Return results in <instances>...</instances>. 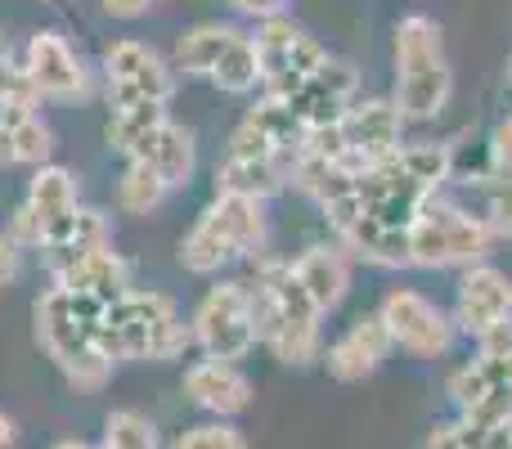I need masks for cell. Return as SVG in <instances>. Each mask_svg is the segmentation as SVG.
<instances>
[{"label":"cell","instance_id":"obj_37","mask_svg":"<svg viewBox=\"0 0 512 449\" xmlns=\"http://www.w3.org/2000/svg\"><path fill=\"white\" fill-rule=\"evenodd\" d=\"M18 445V427H14V418L0 409V449H14Z\"/></svg>","mask_w":512,"mask_h":449},{"label":"cell","instance_id":"obj_31","mask_svg":"<svg viewBox=\"0 0 512 449\" xmlns=\"http://www.w3.org/2000/svg\"><path fill=\"white\" fill-rule=\"evenodd\" d=\"M171 449H248V441H243V432L234 423H203L180 432Z\"/></svg>","mask_w":512,"mask_h":449},{"label":"cell","instance_id":"obj_33","mask_svg":"<svg viewBox=\"0 0 512 449\" xmlns=\"http://www.w3.org/2000/svg\"><path fill=\"white\" fill-rule=\"evenodd\" d=\"M292 0H230L234 14L252 18V23H270V18H288Z\"/></svg>","mask_w":512,"mask_h":449},{"label":"cell","instance_id":"obj_12","mask_svg":"<svg viewBox=\"0 0 512 449\" xmlns=\"http://www.w3.org/2000/svg\"><path fill=\"white\" fill-rule=\"evenodd\" d=\"M77 207H81L77 176H72L68 167H54V162H45V167H36L32 180H27V198H23V207L14 212L9 238H14L18 247H41L45 229L59 225L63 216H72Z\"/></svg>","mask_w":512,"mask_h":449},{"label":"cell","instance_id":"obj_27","mask_svg":"<svg viewBox=\"0 0 512 449\" xmlns=\"http://www.w3.org/2000/svg\"><path fill=\"white\" fill-rule=\"evenodd\" d=\"M167 122V104H131V108H113V117H108V144H113L122 158H135L140 153V144L149 140L158 126Z\"/></svg>","mask_w":512,"mask_h":449},{"label":"cell","instance_id":"obj_22","mask_svg":"<svg viewBox=\"0 0 512 449\" xmlns=\"http://www.w3.org/2000/svg\"><path fill=\"white\" fill-rule=\"evenodd\" d=\"M54 131L36 108H0V167H45Z\"/></svg>","mask_w":512,"mask_h":449},{"label":"cell","instance_id":"obj_16","mask_svg":"<svg viewBox=\"0 0 512 449\" xmlns=\"http://www.w3.org/2000/svg\"><path fill=\"white\" fill-rule=\"evenodd\" d=\"M355 90H360V77H355L351 63L342 59H328L319 72H310L306 81H301L297 90H292L283 104L297 113V122L310 131H319V126H333L346 117V108L355 104Z\"/></svg>","mask_w":512,"mask_h":449},{"label":"cell","instance_id":"obj_41","mask_svg":"<svg viewBox=\"0 0 512 449\" xmlns=\"http://www.w3.org/2000/svg\"><path fill=\"white\" fill-rule=\"evenodd\" d=\"M95 449H108V445H95Z\"/></svg>","mask_w":512,"mask_h":449},{"label":"cell","instance_id":"obj_20","mask_svg":"<svg viewBox=\"0 0 512 449\" xmlns=\"http://www.w3.org/2000/svg\"><path fill=\"white\" fill-rule=\"evenodd\" d=\"M292 162L297 153H274V158H225L216 167V194H234V198H274L279 189L292 185Z\"/></svg>","mask_w":512,"mask_h":449},{"label":"cell","instance_id":"obj_32","mask_svg":"<svg viewBox=\"0 0 512 449\" xmlns=\"http://www.w3.org/2000/svg\"><path fill=\"white\" fill-rule=\"evenodd\" d=\"M41 99H36V86L32 77L23 72V63H14L5 54L0 59V108H36Z\"/></svg>","mask_w":512,"mask_h":449},{"label":"cell","instance_id":"obj_19","mask_svg":"<svg viewBox=\"0 0 512 449\" xmlns=\"http://www.w3.org/2000/svg\"><path fill=\"white\" fill-rule=\"evenodd\" d=\"M288 270H292V279L306 288V297L319 306V315H333L346 301V292H351V256L337 243L306 247L297 261H288Z\"/></svg>","mask_w":512,"mask_h":449},{"label":"cell","instance_id":"obj_26","mask_svg":"<svg viewBox=\"0 0 512 449\" xmlns=\"http://www.w3.org/2000/svg\"><path fill=\"white\" fill-rule=\"evenodd\" d=\"M212 81L221 95H252L261 90V59H256V45H252V32H239L230 41V50L221 54V63L212 68Z\"/></svg>","mask_w":512,"mask_h":449},{"label":"cell","instance_id":"obj_10","mask_svg":"<svg viewBox=\"0 0 512 449\" xmlns=\"http://www.w3.org/2000/svg\"><path fill=\"white\" fill-rule=\"evenodd\" d=\"M104 86H108V108L171 104V95H176V68L153 45L122 36V41H113L104 50Z\"/></svg>","mask_w":512,"mask_h":449},{"label":"cell","instance_id":"obj_38","mask_svg":"<svg viewBox=\"0 0 512 449\" xmlns=\"http://www.w3.org/2000/svg\"><path fill=\"white\" fill-rule=\"evenodd\" d=\"M50 449H95V445H86V441H54Z\"/></svg>","mask_w":512,"mask_h":449},{"label":"cell","instance_id":"obj_18","mask_svg":"<svg viewBox=\"0 0 512 449\" xmlns=\"http://www.w3.org/2000/svg\"><path fill=\"white\" fill-rule=\"evenodd\" d=\"M185 396L198 409H207L216 423H230L234 414H243L252 405V382L239 364L203 355V360H194L185 369Z\"/></svg>","mask_w":512,"mask_h":449},{"label":"cell","instance_id":"obj_35","mask_svg":"<svg viewBox=\"0 0 512 449\" xmlns=\"http://www.w3.org/2000/svg\"><path fill=\"white\" fill-rule=\"evenodd\" d=\"M99 5H104L108 18H122V23H131V18H144V14H149L158 0H99Z\"/></svg>","mask_w":512,"mask_h":449},{"label":"cell","instance_id":"obj_14","mask_svg":"<svg viewBox=\"0 0 512 449\" xmlns=\"http://www.w3.org/2000/svg\"><path fill=\"white\" fill-rule=\"evenodd\" d=\"M23 72L32 77L36 99H54V104H72V99L90 95V72L81 54L63 41L59 32H32L23 50Z\"/></svg>","mask_w":512,"mask_h":449},{"label":"cell","instance_id":"obj_7","mask_svg":"<svg viewBox=\"0 0 512 449\" xmlns=\"http://www.w3.org/2000/svg\"><path fill=\"white\" fill-rule=\"evenodd\" d=\"M252 45H256V59H261V95L265 99H288L310 72H319L333 59V54L310 32H301L292 18L256 23Z\"/></svg>","mask_w":512,"mask_h":449},{"label":"cell","instance_id":"obj_2","mask_svg":"<svg viewBox=\"0 0 512 449\" xmlns=\"http://www.w3.org/2000/svg\"><path fill=\"white\" fill-rule=\"evenodd\" d=\"M104 301L95 297H72L63 288H45L32 306V333L36 346L59 364L68 387L77 391H99L113 373L104 351L95 346V328L104 324Z\"/></svg>","mask_w":512,"mask_h":449},{"label":"cell","instance_id":"obj_8","mask_svg":"<svg viewBox=\"0 0 512 449\" xmlns=\"http://www.w3.org/2000/svg\"><path fill=\"white\" fill-rule=\"evenodd\" d=\"M189 333L203 346L212 360H230L239 364L243 355L256 346V324H252V301H248V283L239 279H221L203 292Z\"/></svg>","mask_w":512,"mask_h":449},{"label":"cell","instance_id":"obj_15","mask_svg":"<svg viewBox=\"0 0 512 449\" xmlns=\"http://www.w3.org/2000/svg\"><path fill=\"white\" fill-rule=\"evenodd\" d=\"M306 144V126L297 122L283 99H256L243 113V122L230 135V158H274V153H297Z\"/></svg>","mask_w":512,"mask_h":449},{"label":"cell","instance_id":"obj_36","mask_svg":"<svg viewBox=\"0 0 512 449\" xmlns=\"http://www.w3.org/2000/svg\"><path fill=\"white\" fill-rule=\"evenodd\" d=\"M18 256H23V247H18L9 234H0V283H9L18 274Z\"/></svg>","mask_w":512,"mask_h":449},{"label":"cell","instance_id":"obj_28","mask_svg":"<svg viewBox=\"0 0 512 449\" xmlns=\"http://www.w3.org/2000/svg\"><path fill=\"white\" fill-rule=\"evenodd\" d=\"M171 189L162 185V176L149 167V162H126L122 167V180H117V207L126 216H149L167 203Z\"/></svg>","mask_w":512,"mask_h":449},{"label":"cell","instance_id":"obj_17","mask_svg":"<svg viewBox=\"0 0 512 449\" xmlns=\"http://www.w3.org/2000/svg\"><path fill=\"white\" fill-rule=\"evenodd\" d=\"M391 351H396V342H391L387 324H382L378 310H369V315L355 319L319 360H324V369L333 373L337 382H364L382 369V360H387Z\"/></svg>","mask_w":512,"mask_h":449},{"label":"cell","instance_id":"obj_9","mask_svg":"<svg viewBox=\"0 0 512 449\" xmlns=\"http://www.w3.org/2000/svg\"><path fill=\"white\" fill-rule=\"evenodd\" d=\"M382 324H387L396 351L414 355V360H441L450 355V346L459 342L454 315L445 306H436L427 292L418 288H391L378 306Z\"/></svg>","mask_w":512,"mask_h":449},{"label":"cell","instance_id":"obj_6","mask_svg":"<svg viewBox=\"0 0 512 449\" xmlns=\"http://www.w3.org/2000/svg\"><path fill=\"white\" fill-rule=\"evenodd\" d=\"M495 238L499 234L486 225V216H472L468 207L432 198L409 225V265L414 270H468V265L486 261Z\"/></svg>","mask_w":512,"mask_h":449},{"label":"cell","instance_id":"obj_23","mask_svg":"<svg viewBox=\"0 0 512 449\" xmlns=\"http://www.w3.org/2000/svg\"><path fill=\"white\" fill-rule=\"evenodd\" d=\"M54 288L72 292V297H95V301H104V306H113L117 297L131 292V265H126L113 247H99V252L81 256L68 274H59Z\"/></svg>","mask_w":512,"mask_h":449},{"label":"cell","instance_id":"obj_39","mask_svg":"<svg viewBox=\"0 0 512 449\" xmlns=\"http://www.w3.org/2000/svg\"><path fill=\"white\" fill-rule=\"evenodd\" d=\"M45 5H63V0H45Z\"/></svg>","mask_w":512,"mask_h":449},{"label":"cell","instance_id":"obj_3","mask_svg":"<svg viewBox=\"0 0 512 449\" xmlns=\"http://www.w3.org/2000/svg\"><path fill=\"white\" fill-rule=\"evenodd\" d=\"M189 342H194V333L180 319V306L167 292H153V288H131L126 297H117L104 310V324L95 328V346L104 351L108 364H122V360L167 364V360H180Z\"/></svg>","mask_w":512,"mask_h":449},{"label":"cell","instance_id":"obj_40","mask_svg":"<svg viewBox=\"0 0 512 449\" xmlns=\"http://www.w3.org/2000/svg\"><path fill=\"white\" fill-rule=\"evenodd\" d=\"M508 81H512V59H508Z\"/></svg>","mask_w":512,"mask_h":449},{"label":"cell","instance_id":"obj_30","mask_svg":"<svg viewBox=\"0 0 512 449\" xmlns=\"http://www.w3.org/2000/svg\"><path fill=\"white\" fill-rule=\"evenodd\" d=\"M108 449H158V427L135 409H113L104 418V441Z\"/></svg>","mask_w":512,"mask_h":449},{"label":"cell","instance_id":"obj_21","mask_svg":"<svg viewBox=\"0 0 512 449\" xmlns=\"http://www.w3.org/2000/svg\"><path fill=\"white\" fill-rule=\"evenodd\" d=\"M126 162H149V167L162 176V185H167V189H185L189 180H194V171H198L194 131L167 117V122H162L158 131L140 144V153H135V158H126Z\"/></svg>","mask_w":512,"mask_h":449},{"label":"cell","instance_id":"obj_24","mask_svg":"<svg viewBox=\"0 0 512 449\" xmlns=\"http://www.w3.org/2000/svg\"><path fill=\"white\" fill-rule=\"evenodd\" d=\"M234 36H239V27H230V23L185 27L176 41V54H171V68L185 72V77H212V68L221 63V54L230 50Z\"/></svg>","mask_w":512,"mask_h":449},{"label":"cell","instance_id":"obj_29","mask_svg":"<svg viewBox=\"0 0 512 449\" xmlns=\"http://www.w3.org/2000/svg\"><path fill=\"white\" fill-rule=\"evenodd\" d=\"M508 441H512V423L508 427H486V423L454 418V423L436 427L427 449H508Z\"/></svg>","mask_w":512,"mask_h":449},{"label":"cell","instance_id":"obj_34","mask_svg":"<svg viewBox=\"0 0 512 449\" xmlns=\"http://www.w3.org/2000/svg\"><path fill=\"white\" fill-rule=\"evenodd\" d=\"M490 167L495 171H512V117L495 126V135H490Z\"/></svg>","mask_w":512,"mask_h":449},{"label":"cell","instance_id":"obj_11","mask_svg":"<svg viewBox=\"0 0 512 449\" xmlns=\"http://www.w3.org/2000/svg\"><path fill=\"white\" fill-rule=\"evenodd\" d=\"M459 418L486 427H508L512 423V351L504 355H472L468 364L450 373L445 382Z\"/></svg>","mask_w":512,"mask_h":449},{"label":"cell","instance_id":"obj_5","mask_svg":"<svg viewBox=\"0 0 512 449\" xmlns=\"http://www.w3.org/2000/svg\"><path fill=\"white\" fill-rule=\"evenodd\" d=\"M265 247V203L216 194L180 238V265L189 274H221L225 265L261 256Z\"/></svg>","mask_w":512,"mask_h":449},{"label":"cell","instance_id":"obj_1","mask_svg":"<svg viewBox=\"0 0 512 449\" xmlns=\"http://www.w3.org/2000/svg\"><path fill=\"white\" fill-rule=\"evenodd\" d=\"M248 301H252V324H256V346L274 355V360L306 369L324 355V315L306 297L297 279H292L288 261L274 256H256V274L248 279Z\"/></svg>","mask_w":512,"mask_h":449},{"label":"cell","instance_id":"obj_4","mask_svg":"<svg viewBox=\"0 0 512 449\" xmlns=\"http://www.w3.org/2000/svg\"><path fill=\"white\" fill-rule=\"evenodd\" d=\"M454 90V72L445 59V32L432 14H405L396 23V95L405 122H432Z\"/></svg>","mask_w":512,"mask_h":449},{"label":"cell","instance_id":"obj_13","mask_svg":"<svg viewBox=\"0 0 512 449\" xmlns=\"http://www.w3.org/2000/svg\"><path fill=\"white\" fill-rule=\"evenodd\" d=\"M450 315H454L459 337L481 342L490 328H499V324H508L512 319V279L490 261L468 265L463 279H459V297H454Z\"/></svg>","mask_w":512,"mask_h":449},{"label":"cell","instance_id":"obj_25","mask_svg":"<svg viewBox=\"0 0 512 449\" xmlns=\"http://www.w3.org/2000/svg\"><path fill=\"white\" fill-rule=\"evenodd\" d=\"M99 247H113V225H108L104 212H95V207H81L72 238L63 247H50V252H41V261H45V270H50V279H59V274H68L72 265L81 261V256L99 252Z\"/></svg>","mask_w":512,"mask_h":449}]
</instances>
